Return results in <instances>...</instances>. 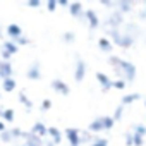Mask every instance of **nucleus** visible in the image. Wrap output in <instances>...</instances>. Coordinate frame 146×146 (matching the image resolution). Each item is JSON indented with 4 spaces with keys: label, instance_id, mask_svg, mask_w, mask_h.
<instances>
[{
    "label": "nucleus",
    "instance_id": "f257e3e1",
    "mask_svg": "<svg viewBox=\"0 0 146 146\" xmlns=\"http://www.w3.org/2000/svg\"><path fill=\"white\" fill-rule=\"evenodd\" d=\"M108 64L115 69V72L120 76V79H124L125 83H131L136 79V65L125 58H120V57H115V55H110L108 57Z\"/></svg>",
    "mask_w": 146,
    "mask_h": 146
},
{
    "label": "nucleus",
    "instance_id": "f03ea898",
    "mask_svg": "<svg viewBox=\"0 0 146 146\" xmlns=\"http://www.w3.org/2000/svg\"><path fill=\"white\" fill-rule=\"evenodd\" d=\"M105 33H107V38L112 41V45H117L120 48H131L134 45V38L125 35L120 28H113V29L105 28Z\"/></svg>",
    "mask_w": 146,
    "mask_h": 146
},
{
    "label": "nucleus",
    "instance_id": "7ed1b4c3",
    "mask_svg": "<svg viewBox=\"0 0 146 146\" xmlns=\"http://www.w3.org/2000/svg\"><path fill=\"white\" fill-rule=\"evenodd\" d=\"M105 24H107V29L120 28V26L124 24V16H122V14H120L119 11H115V12L108 14V17L105 19Z\"/></svg>",
    "mask_w": 146,
    "mask_h": 146
},
{
    "label": "nucleus",
    "instance_id": "20e7f679",
    "mask_svg": "<svg viewBox=\"0 0 146 146\" xmlns=\"http://www.w3.org/2000/svg\"><path fill=\"white\" fill-rule=\"evenodd\" d=\"M65 139L69 141V146H81V139H79V129L74 127H67L64 131Z\"/></svg>",
    "mask_w": 146,
    "mask_h": 146
},
{
    "label": "nucleus",
    "instance_id": "39448f33",
    "mask_svg": "<svg viewBox=\"0 0 146 146\" xmlns=\"http://www.w3.org/2000/svg\"><path fill=\"white\" fill-rule=\"evenodd\" d=\"M84 19L88 21L91 31H95L96 28H100V19H98L96 12H95L93 9H84Z\"/></svg>",
    "mask_w": 146,
    "mask_h": 146
},
{
    "label": "nucleus",
    "instance_id": "423d86ee",
    "mask_svg": "<svg viewBox=\"0 0 146 146\" xmlns=\"http://www.w3.org/2000/svg\"><path fill=\"white\" fill-rule=\"evenodd\" d=\"M84 76H86V62L81 60V58H78L76 60V70H74V79L78 83H83Z\"/></svg>",
    "mask_w": 146,
    "mask_h": 146
},
{
    "label": "nucleus",
    "instance_id": "0eeeda50",
    "mask_svg": "<svg viewBox=\"0 0 146 146\" xmlns=\"http://www.w3.org/2000/svg\"><path fill=\"white\" fill-rule=\"evenodd\" d=\"M50 88H52L53 91H57V93L64 95V96H67V95L70 93V88H69L62 79H53V81L50 83Z\"/></svg>",
    "mask_w": 146,
    "mask_h": 146
},
{
    "label": "nucleus",
    "instance_id": "6e6552de",
    "mask_svg": "<svg viewBox=\"0 0 146 146\" xmlns=\"http://www.w3.org/2000/svg\"><path fill=\"white\" fill-rule=\"evenodd\" d=\"M12 74H14V67H12V64L11 62H2L0 60V79H9V78H12Z\"/></svg>",
    "mask_w": 146,
    "mask_h": 146
},
{
    "label": "nucleus",
    "instance_id": "1a4fd4ad",
    "mask_svg": "<svg viewBox=\"0 0 146 146\" xmlns=\"http://www.w3.org/2000/svg\"><path fill=\"white\" fill-rule=\"evenodd\" d=\"M69 14L72 17H84V7L81 2H70L69 4Z\"/></svg>",
    "mask_w": 146,
    "mask_h": 146
},
{
    "label": "nucleus",
    "instance_id": "9d476101",
    "mask_svg": "<svg viewBox=\"0 0 146 146\" xmlns=\"http://www.w3.org/2000/svg\"><path fill=\"white\" fill-rule=\"evenodd\" d=\"M31 132H33L35 136L41 137V139L48 137V127H46L43 122H35V124H33V129H31Z\"/></svg>",
    "mask_w": 146,
    "mask_h": 146
},
{
    "label": "nucleus",
    "instance_id": "9b49d317",
    "mask_svg": "<svg viewBox=\"0 0 146 146\" xmlns=\"http://www.w3.org/2000/svg\"><path fill=\"white\" fill-rule=\"evenodd\" d=\"M26 76H28V79H33V81H36V79L41 78V69H40V64L38 62H33V65L26 72Z\"/></svg>",
    "mask_w": 146,
    "mask_h": 146
},
{
    "label": "nucleus",
    "instance_id": "f8f14e48",
    "mask_svg": "<svg viewBox=\"0 0 146 146\" xmlns=\"http://www.w3.org/2000/svg\"><path fill=\"white\" fill-rule=\"evenodd\" d=\"M5 31H7V35H9V36L12 38V41H14V40H17L19 36H23V28H21L19 24H16V23L9 24Z\"/></svg>",
    "mask_w": 146,
    "mask_h": 146
},
{
    "label": "nucleus",
    "instance_id": "ddd939ff",
    "mask_svg": "<svg viewBox=\"0 0 146 146\" xmlns=\"http://www.w3.org/2000/svg\"><path fill=\"white\" fill-rule=\"evenodd\" d=\"M48 137H50V141H52L53 144H60V143H62V132H60V129H57V127H48Z\"/></svg>",
    "mask_w": 146,
    "mask_h": 146
},
{
    "label": "nucleus",
    "instance_id": "4468645a",
    "mask_svg": "<svg viewBox=\"0 0 146 146\" xmlns=\"http://www.w3.org/2000/svg\"><path fill=\"white\" fill-rule=\"evenodd\" d=\"M96 79H98V83L102 84L103 90H110L112 88V79L107 74H103V72H96Z\"/></svg>",
    "mask_w": 146,
    "mask_h": 146
},
{
    "label": "nucleus",
    "instance_id": "2eb2a0df",
    "mask_svg": "<svg viewBox=\"0 0 146 146\" xmlns=\"http://www.w3.org/2000/svg\"><path fill=\"white\" fill-rule=\"evenodd\" d=\"M98 46H100V50H102V52H105V53H110V52H112V48H113L112 41H110L107 36H103V38H100V40H98Z\"/></svg>",
    "mask_w": 146,
    "mask_h": 146
},
{
    "label": "nucleus",
    "instance_id": "dca6fc26",
    "mask_svg": "<svg viewBox=\"0 0 146 146\" xmlns=\"http://www.w3.org/2000/svg\"><path fill=\"white\" fill-rule=\"evenodd\" d=\"M2 50H4V52H7V53L12 57V55H16V53H17L19 46H17L14 41H4V43H2Z\"/></svg>",
    "mask_w": 146,
    "mask_h": 146
},
{
    "label": "nucleus",
    "instance_id": "f3484780",
    "mask_svg": "<svg viewBox=\"0 0 146 146\" xmlns=\"http://www.w3.org/2000/svg\"><path fill=\"white\" fill-rule=\"evenodd\" d=\"M139 98H141V95H139V93H129V95L122 96V100H120V105H122V107H125V105H131V103L137 102Z\"/></svg>",
    "mask_w": 146,
    "mask_h": 146
},
{
    "label": "nucleus",
    "instance_id": "a211bd4d",
    "mask_svg": "<svg viewBox=\"0 0 146 146\" xmlns=\"http://www.w3.org/2000/svg\"><path fill=\"white\" fill-rule=\"evenodd\" d=\"M16 79L14 78H9V79H4L2 81V90L5 91V93H11V91H14L16 90Z\"/></svg>",
    "mask_w": 146,
    "mask_h": 146
},
{
    "label": "nucleus",
    "instance_id": "6ab92c4d",
    "mask_svg": "<svg viewBox=\"0 0 146 146\" xmlns=\"http://www.w3.org/2000/svg\"><path fill=\"white\" fill-rule=\"evenodd\" d=\"M115 7L119 9L120 14H125V12H129L132 9V4L129 2V0H120V2H115Z\"/></svg>",
    "mask_w": 146,
    "mask_h": 146
},
{
    "label": "nucleus",
    "instance_id": "aec40b11",
    "mask_svg": "<svg viewBox=\"0 0 146 146\" xmlns=\"http://www.w3.org/2000/svg\"><path fill=\"white\" fill-rule=\"evenodd\" d=\"M102 119V125H103V131H110L113 125H115V120L110 117V115H103V117H100Z\"/></svg>",
    "mask_w": 146,
    "mask_h": 146
},
{
    "label": "nucleus",
    "instance_id": "412c9836",
    "mask_svg": "<svg viewBox=\"0 0 146 146\" xmlns=\"http://www.w3.org/2000/svg\"><path fill=\"white\" fill-rule=\"evenodd\" d=\"M88 131H90V132H100V131H103V125H102V119L98 117V119L91 120V124L88 125Z\"/></svg>",
    "mask_w": 146,
    "mask_h": 146
},
{
    "label": "nucleus",
    "instance_id": "4be33fe9",
    "mask_svg": "<svg viewBox=\"0 0 146 146\" xmlns=\"http://www.w3.org/2000/svg\"><path fill=\"white\" fill-rule=\"evenodd\" d=\"M19 102H21V103H23V105H24V107L28 108V112H29V110L33 108V102H31V100H29V98L26 96V93H23V91L19 93Z\"/></svg>",
    "mask_w": 146,
    "mask_h": 146
},
{
    "label": "nucleus",
    "instance_id": "5701e85b",
    "mask_svg": "<svg viewBox=\"0 0 146 146\" xmlns=\"http://www.w3.org/2000/svg\"><path fill=\"white\" fill-rule=\"evenodd\" d=\"M14 117H16V113H14L12 108H5L4 113H2V119H4L5 122H14Z\"/></svg>",
    "mask_w": 146,
    "mask_h": 146
},
{
    "label": "nucleus",
    "instance_id": "b1692460",
    "mask_svg": "<svg viewBox=\"0 0 146 146\" xmlns=\"http://www.w3.org/2000/svg\"><path fill=\"white\" fill-rule=\"evenodd\" d=\"M79 139H81V144H88V143H93L95 137H91L90 131H84V132H79Z\"/></svg>",
    "mask_w": 146,
    "mask_h": 146
},
{
    "label": "nucleus",
    "instance_id": "393cba45",
    "mask_svg": "<svg viewBox=\"0 0 146 146\" xmlns=\"http://www.w3.org/2000/svg\"><path fill=\"white\" fill-rule=\"evenodd\" d=\"M132 134H139V136H146V125H143V124H134L132 125Z\"/></svg>",
    "mask_w": 146,
    "mask_h": 146
},
{
    "label": "nucleus",
    "instance_id": "a878e982",
    "mask_svg": "<svg viewBox=\"0 0 146 146\" xmlns=\"http://www.w3.org/2000/svg\"><path fill=\"white\" fill-rule=\"evenodd\" d=\"M112 88H115V90H120V91H122V90H125V88H127V83H125L124 79H120V78H119V79L112 81Z\"/></svg>",
    "mask_w": 146,
    "mask_h": 146
},
{
    "label": "nucleus",
    "instance_id": "bb28decb",
    "mask_svg": "<svg viewBox=\"0 0 146 146\" xmlns=\"http://www.w3.org/2000/svg\"><path fill=\"white\" fill-rule=\"evenodd\" d=\"M0 141H2V143H11V141H14V137H12V134H11V129L0 132Z\"/></svg>",
    "mask_w": 146,
    "mask_h": 146
},
{
    "label": "nucleus",
    "instance_id": "cd10ccee",
    "mask_svg": "<svg viewBox=\"0 0 146 146\" xmlns=\"http://www.w3.org/2000/svg\"><path fill=\"white\" fill-rule=\"evenodd\" d=\"M62 40H64L65 43H74L76 35L72 33V31H65V33H62Z\"/></svg>",
    "mask_w": 146,
    "mask_h": 146
},
{
    "label": "nucleus",
    "instance_id": "c85d7f7f",
    "mask_svg": "<svg viewBox=\"0 0 146 146\" xmlns=\"http://www.w3.org/2000/svg\"><path fill=\"white\" fill-rule=\"evenodd\" d=\"M122 113H124V107L122 105H119L117 108H115V112H113V115H112V119L117 122V120H120L122 119Z\"/></svg>",
    "mask_w": 146,
    "mask_h": 146
},
{
    "label": "nucleus",
    "instance_id": "c756f323",
    "mask_svg": "<svg viewBox=\"0 0 146 146\" xmlns=\"http://www.w3.org/2000/svg\"><path fill=\"white\" fill-rule=\"evenodd\" d=\"M144 143V137L139 136V134H132V146H143Z\"/></svg>",
    "mask_w": 146,
    "mask_h": 146
},
{
    "label": "nucleus",
    "instance_id": "7c9ffc66",
    "mask_svg": "<svg viewBox=\"0 0 146 146\" xmlns=\"http://www.w3.org/2000/svg\"><path fill=\"white\" fill-rule=\"evenodd\" d=\"M91 146H108V141L103 139V137H95L93 143H91Z\"/></svg>",
    "mask_w": 146,
    "mask_h": 146
},
{
    "label": "nucleus",
    "instance_id": "2f4dec72",
    "mask_svg": "<svg viewBox=\"0 0 146 146\" xmlns=\"http://www.w3.org/2000/svg\"><path fill=\"white\" fill-rule=\"evenodd\" d=\"M14 43H16L17 46H24V45L29 43V38H26V36H19L17 40H14Z\"/></svg>",
    "mask_w": 146,
    "mask_h": 146
},
{
    "label": "nucleus",
    "instance_id": "473e14b6",
    "mask_svg": "<svg viewBox=\"0 0 146 146\" xmlns=\"http://www.w3.org/2000/svg\"><path fill=\"white\" fill-rule=\"evenodd\" d=\"M11 134H12V137H14V139H17V137H23V134H24V132H23L19 127H14V129H11Z\"/></svg>",
    "mask_w": 146,
    "mask_h": 146
},
{
    "label": "nucleus",
    "instance_id": "72a5a7b5",
    "mask_svg": "<svg viewBox=\"0 0 146 146\" xmlns=\"http://www.w3.org/2000/svg\"><path fill=\"white\" fill-rule=\"evenodd\" d=\"M57 7H58V5H57V0H48V2H46V9H48L50 12H53Z\"/></svg>",
    "mask_w": 146,
    "mask_h": 146
},
{
    "label": "nucleus",
    "instance_id": "f704fd0d",
    "mask_svg": "<svg viewBox=\"0 0 146 146\" xmlns=\"http://www.w3.org/2000/svg\"><path fill=\"white\" fill-rule=\"evenodd\" d=\"M52 108V102L50 100H43L41 102V112H46V110H50Z\"/></svg>",
    "mask_w": 146,
    "mask_h": 146
},
{
    "label": "nucleus",
    "instance_id": "c9c22d12",
    "mask_svg": "<svg viewBox=\"0 0 146 146\" xmlns=\"http://www.w3.org/2000/svg\"><path fill=\"white\" fill-rule=\"evenodd\" d=\"M26 5H28V7H33V9H36V7H40V5H41V2H40V0H28V2H26Z\"/></svg>",
    "mask_w": 146,
    "mask_h": 146
},
{
    "label": "nucleus",
    "instance_id": "e433bc0d",
    "mask_svg": "<svg viewBox=\"0 0 146 146\" xmlns=\"http://www.w3.org/2000/svg\"><path fill=\"white\" fill-rule=\"evenodd\" d=\"M125 146H132V132L125 134Z\"/></svg>",
    "mask_w": 146,
    "mask_h": 146
},
{
    "label": "nucleus",
    "instance_id": "4c0bfd02",
    "mask_svg": "<svg viewBox=\"0 0 146 146\" xmlns=\"http://www.w3.org/2000/svg\"><path fill=\"white\" fill-rule=\"evenodd\" d=\"M57 5H62V7H69V2H67V0H57Z\"/></svg>",
    "mask_w": 146,
    "mask_h": 146
},
{
    "label": "nucleus",
    "instance_id": "58836bf2",
    "mask_svg": "<svg viewBox=\"0 0 146 146\" xmlns=\"http://www.w3.org/2000/svg\"><path fill=\"white\" fill-rule=\"evenodd\" d=\"M102 4L107 7H115V2H108V0H102Z\"/></svg>",
    "mask_w": 146,
    "mask_h": 146
},
{
    "label": "nucleus",
    "instance_id": "ea45409f",
    "mask_svg": "<svg viewBox=\"0 0 146 146\" xmlns=\"http://www.w3.org/2000/svg\"><path fill=\"white\" fill-rule=\"evenodd\" d=\"M4 131H7V127H5V122H4V120H0V132H4Z\"/></svg>",
    "mask_w": 146,
    "mask_h": 146
},
{
    "label": "nucleus",
    "instance_id": "a19ab883",
    "mask_svg": "<svg viewBox=\"0 0 146 146\" xmlns=\"http://www.w3.org/2000/svg\"><path fill=\"white\" fill-rule=\"evenodd\" d=\"M139 17H141V19H146V11H141V14H139Z\"/></svg>",
    "mask_w": 146,
    "mask_h": 146
},
{
    "label": "nucleus",
    "instance_id": "79ce46f5",
    "mask_svg": "<svg viewBox=\"0 0 146 146\" xmlns=\"http://www.w3.org/2000/svg\"><path fill=\"white\" fill-rule=\"evenodd\" d=\"M4 110H5L4 107H0V117H2V113H4Z\"/></svg>",
    "mask_w": 146,
    "mask_h": 146
},
{
    "label": "nucleus",
    "instance_id": "37998d69",
    "mask_svg": "<svg viewBox=\"0 0 146 146\" xmlns=\"http://www.w3.org/2000/svg\"><path fill=\"white\" fill-rule=\"evenodd\" d=\"M0 36H2V29H0Z\"/></svg>",
    "mask_w": 146,
    "mask_h": 146
},
{
    "label": "nucleus",
    "instance_id": "c03bdc74",
    "mask_svg": "<svg viewBox=\"0 0 146 146\" xmlns=\"http://www.w3.org/2000/svg\"><path fill=\"white\" fill-rule=\"evenodd\" d=\"M144 107H146V100H144Z\"/></svg>",
    "mask_w": 146,
    "mask_h": 146
}]
</instances>
